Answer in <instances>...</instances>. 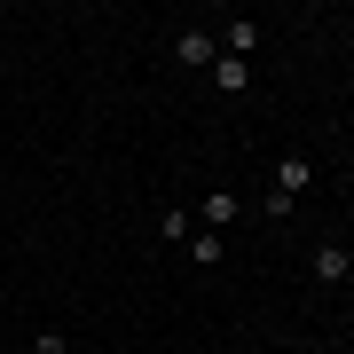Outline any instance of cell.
Listing matches in <instances>:
<instances>
[{
  "label": "cell",
  "instance_id": "obj_8",
  "mask_svg": "<svg viewBox=\"0 0 354 354\" xmlns=\"http://www.w3.org/2000/svg\"><path fill=\"white\" fill-rule=\"evenodd\" d=\"M158 236L165 244H189V213H158Z\"/></svg>",
  "mask_w": 354,
  "mask_h": 354
},
{
  "label": "cell",
  "instance_id": "obj_2",
  "mask_svg": "<svg viewBox=\"0 0 354 354\" xmlns=\"http://www.w3.org/2000/svg\"><path fill=\"white\" fill-rule=\"evenodd\" d=\"M174 55H181V64H189V71H205V64H221V48H213V32H197V24H189V32L174 39Z\"/></svg>",
  "mask_w": 354,
  "mask_h": 354
},
{
  "label": "cell",
  "instance_id": "obj_5",
  "mask_svg": "<svg viewBox=\"0 0 354 354\" xmlns=\"http://www.w3.org/2000/svg\"><path fill=\"white\" fill-rule=\"evenodd\" d=\"M252 48H260V24H228V39H221V55H244V64H252Z\"/></svg>",
  "mask_w": 354,
  "mask_h": 354
},
{
  "label": "cell",
  "instance_id": "obj_7",
  "mask_svg": "<svg viewBox=\"0 0 354 354\" xmlns=\"http://www.w3.org/2000/svg\"><path fill=\"white\" fill-rule=\"evenodd\" d=\"M189 260H197V268H221V236H213V228H197V236H189Z\"/></svg>",
  "mask_w": 354,
  "mask_h": 354
},
{
  "label": "cell",
  "instance_id": "obj_3",
  "mask_svg": "<svg viewBox=\"0 0 354 354\" xmlns=\"http://www.w3.org/2000/svg\"><path fill=\"white\" fill-rule=\"evenodd\" d=\"M276 189L299 205V189H315V158H283V165H276Z\"/></svg>",
  "mask_w": 354,
  "mask_h": 354
},
{
  "label": "cell",
  "instance_id": "obj_4",
  "mask_svg": "<svg viewBox=\"0 0 354 354\" xmlns=\"http://www.w3.org/2000/svg\"><path fill=\"white\" fill-rule=\"evenodd\" d=\"M315 283H354V260H346V244H323V252H315Z\"/></svg>",
  "mask_w": 354,
  "mask_h": 354
},
{
  "label": "cell",
  "instance_id": "obj_9",
  "mask_svg": "<svg viewBox=\"0 0 354 354\" xmlns=\"http://www.w3.org/2000/svg\"><path fill=\"white\" fill-rule=\"evenodd\" d=\"M32 354H64V330H39V339H32Z\"/></svg>",
  "mask_w": 354,
  "mask_h": 354
},
{
  "label": "cell",
  "instance_id": "obj_6",
  "mask_svg": "<svg viewBox=\"0 0 354 354\" xmlns=\"http://www.w3.org/2000/svg\"><path fill=\"white\" fill-rule=\"evenodd\" d=\"M213 87H221V95L244 87V55H221V64H213Z\"/></svg>",
  "mask_w": 354,
  "mask_h": 354
},
{
  "label": "cell",
  "instance_id": "obj_1",
  "mask_svg": "<svg viewBox=\"0 0 354 354\" xmlns=\"http://www.w3.org/2000/svg\"><path fill=\"white\" fill-rule=\"evenodd\" d=\"M197 221H205V228L221 236V228H236V221H244V197H236V189H213V197L197 205Z\"/></svg>",
  "mask_w": 354,
  "mask_h": 354
}]
</instances>
